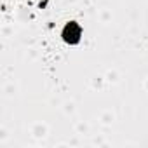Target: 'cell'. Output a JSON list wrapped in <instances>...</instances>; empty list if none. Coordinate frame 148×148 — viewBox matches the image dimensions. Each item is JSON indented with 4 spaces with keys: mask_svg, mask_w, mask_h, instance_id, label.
<instances>
[{
    "mask_svg": "<svg viewBox=\"0 0 148 148\" xmlns=\"http://www.w3.org/2000/svg\"><path fill=\"white\" fill-rule=\"evenodd\" d=\"M80 26L79 25H75V23H68L66 25V28H64V40L66 42H70V44H75V42H79L80 40Z\"/></svg>",
    "mask_w": 148,
    "mask_h": 148,
    "instance_id": "1",
    "label": "cell"
}]
</instances>
